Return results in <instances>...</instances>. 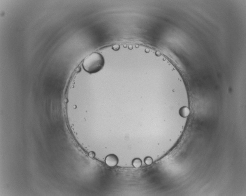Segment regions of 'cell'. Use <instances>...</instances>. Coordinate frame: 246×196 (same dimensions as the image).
I'll use <instances>...</instances> for the list:
<instances>
[{
	"label": "cell",
	"instance_id": "277c9868",
	"mask_svg": "<svg viewBox=\"0 0 246 196\" xmlns=\"http://www.w3.org/2000/svg\"><path fill=\"white\" fill-rule=\"evenodd\" d=\"M132 165L135 168H139L142 165V161L139 158H136L134 160L132 161Z\"/></svg>",
	"mask_w": 246,
	"mask_h": 196
},
{
	"label": "cell",
	"instance_id": "7a4b0ae2",
	"mask_svg": "<svg viewBox=\"0 0 246 196\" xmlns=\"http://www.w3.org/2000/svg\"><path fill=\"white\" fill-rule=\"evenodd\" d=\"M105 161L108 166L111 167H114L118 163V158L114 154H110L106 157Z\"/></svg>",
	"mask_w": 246,
	"mask_h": 196
},
{
	"label": "cell",
	"instance_id": "6da1fadb",
	"mask_svg": "<svg viewBox=\"0 0 246 196\" xmlns=\"http://www.w3.org/2000/svg\"><path fill=\"white\" fill-rule=\"evenodd\" d=\"M104 58L101 54L94 53L86 58L83 63V67L85 71L89 73H96L104 65Z\"/></svg>",
	"mask_w": 246,
	"mask_h": 196
},
{
	"label": "cell",
	"instance_id": "8992f818",
	"mask_svg": "<svg viewBox=\"0 0 246 196\" xmlns=\"http://www.w3.org/2000/svg\"><path fill=\"white\" fill-rule=\"evenodd\" d=\"M89 155L90 157L93 158L95 156V153L93 152H90Z\"/></svg>",
	"mask_w": 246,
	"mask_h": 196
},
{
	"label": "cell",
	"instance_id": "5b68a950",
	"mask_svg": "<svg viewBox=\"0 0 246 196\" xmlns=\"http://www.w3.org/2000/svg\"><path fill=\"white\" fill-rule=\"evenodd\" d=\"M144 161H145V163L146 165H151L152 163L153 160H152V159L151 157H147L145 158Z\"/></svg>",
	"mask_w": 246,
	"mask_h": 196
},
{
	"label": "cell",
	"instance_id": "3957f363",
	"mask_svg": "<svg viewBox=\"0 0 246 196\" xmlns=\"http://www.w3.org/2000/svg\"><path fill=\"white\" fill-rule=\"evenodd\" d=\"M190 111L188 108H183L180 110V115L183 117H187L189 115Z\"/></svg>",
	"mask_w": 246,
	"mask_h": 196
}]
</instances>
